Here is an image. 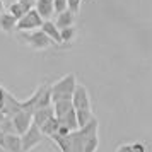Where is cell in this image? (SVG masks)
Masks as SVG:
<instances>
[{"label":"cell","mask_w":152,"mask_h":152,"mask_svg":"<svg viewBox=\"0 0 152 152\" xmlns=\"http://www.w3.org/2000/svg\"><path fill=\"white\" fill-rule=\"evenodd\" d=\"M97 126H99V121L96 118H92L89 123H86L80 128L70 132L74 151L75 152H96L97 151V147H99Z\"/></svg>","instance_id":"obj_1"},{"label":"cell","mask_w":152,"mask_h":152,"mask_svg":"<svg viewBox=\"0 0 152 152\" xmlns=\"http://www.w3.org/2000/svg\"><path fill=\"white\" fill-rule=\"evenodd\" d=\"M51 104V92H50V86H39L38 89L34 91V94L26 99V101H21V110L28 111V113H34L36 110L39 108H45V106H50Z\"/></svg>","instance_id":"obj_2"},{"label":"cell","mask_w":152,"mask_h":152,"mask_svg":"<svg viewBox=\"0 0 152 152\" xmlns=\"http://www.w3.org/2000/svg\"><path fill=\"white\" fill-rule=\"evenodd\" d=\"M77 86V79L74 74H67L63 75L60 80L50 86V92H51V103L58 101V99H72V92Z\"/></svg>","instance_id":"obj_3"},{"label":"cell","mask_w":152,"mask_h":152,"mask_svg":"<svg viewBox=\"0 0 152 152\" xmlns=\"http://www.w3.org/2000/svg\"><path fill=\"white\" fill-rule=\"evenodd\" d=\"M19 39L24 45H28L34 50H46L50 48L53 41L43 33L41 29H33V31H19Z\"/></svg>","instance_id":"obj_4"},{"label":"cell","mask_w":152,"mask_h":152,"mask_svg":"<svg viewBox=\"0 0 152 152\" xmlns=\"http://www.w3.org/2000/svg\"><path fill=\"white\" fill-rule=\"evenodd\" d=\"M45 140L43 132L39 130V126L36 123H31L29 128L24 133H21V145H22V152H31L34 147L41 144Z\"/></svg>","instance_id":"obj_5"},{"label":"cell","mask_w":152,"mask_h":152,"mask_svg":"<svg viewBox=\"0 0 152 152\" xmlns=\"http://www.w3.org/2000/svg\"><path fill=\"white\" fill-rule=\"evenodd\" d=\"M41 24H43V17L38 14L36 9L33 7V9H29L21 19H17L15 29H17V31H33V29H39Z\"/></svg>","instance_id":"obj_6"},{"label":"cell","mask_w":152,"mask_h":152,"mask_svg":"<svg viewBox=\"0 0 152 152\" xmlns=\"http://www.w3.org/2000/svg\"><path fill=\"white\" fill-rule=\"evenodd\" d=\"M72 104L75 110H91V97L86 86H82V84L75 86V89L72 92Z\"/></svg>","instance_id":"obj_7"},{"label":"cell","mask_w":152,"mask_h":152,"mask_svg":"<svg viewBox=\"0 0 152 152\" xmlns=\"http://www.w3.org/2000/svg\"><path fill=\"white\" fill-rule=\"evenodd\" d=\"M10 118H12L14 128H15V132H17L19 135L24 133V132L29 128V125L33 123V115L28 113V111H24V110H19L17 113H14Z\"/></svg>","instance_id":"obj_8"},{"label":"cell","mask_w":152,"mask_h":152,"mask_svg":"<svg viewBox=\"0 0 152 152\" xmlns=\"http://www.w3.org/2000/svg\"><path fill=\"white\" fill-rule=\"evenodd\" d=\"M39 29H41L43 33L48 36L53 43H56V45H63V43H62V36H60V29L56 28L55 21H51V19L43 21V24H41V28H39Z\"/></svg>","instance_id":"obj_9"},{"label":"cell","mask_w":152,"mask_h":152,"mask_svg":"<svg viewBox=\"0 0 152 152\" xmlns=\"http://www.w3.org/2000/svg\"><path fill=\"white\" fill-rule=\"evenodd\" d=\"M48 138H51L56 145H58V149L62 152H75L74 151V144H72V138H70V132L69 133H53V135H50Z\"/></svg>","instance_id":"obj_10"},{"label":"cell","mask_w":152,"mask_h":152,"mask_svg":"<svg viewBox=\"0 0 152 152\" xmlns=\"http://www.w3.org/2000/svg\"><path fill=\"white\" fill-rule=\"evenodd\" d=\"M36 12L43 17V21L51 19L55 14V9H53V0H36L34 4Z\"/></svg>","instance_id":"obj_11"},{"label":"cell","mask_w":152,"mask_h":152,"mask_svg":"<svg viewBox=\"0 0 152 152\" xmlns=\"http://www.w3.org/2000/svg\"><path fill=\"white\" fill-rule=\"evenodd\" d=\"M15 24H17V17H14L9 10L7 12H5V10L0 12V29H2L4 33H7V34L14 33L15 31Z\"/></svg>","instance_id":"obj_12"},{"label":"cell","mask_w":152,"mask_h":152,"mask_svg":"<svg viewBox=\"0 0 152 152\" xmlns=\"http://www.w3.org/2000/svg\"><path fill=\"white\" fill-rule=\"evenodd\" d=\"M74 22H75V15L70 12L69 9H65L62 12H58L56 14V28L58 29H63V28H69V26H74Z\"/></svg>","instance_id":"obj_13"},{"label":"cell","mask_w":152,"mask_h":152,"mask_svg":"<svg viewBox=\"0 0 152 152\" xmlns=\"http://www.w3.org/2000/svg\"><path fill=\"white\" fill-rule=\"evenodd\" d=\"M5 152H22L19 133H5Z\"/></svg>","instance_id":"obj_14"},{"label":"cell","mask_w":152,"mask_h":152,"mask_svg":"<svg viewBox=\"0 0 152 152\" xmlns=\"http://www.w3.org/2000/svg\"><path fill=\"white\" fill-rule=\"evenodd\" d=\"M58 126H60V123H58V120H56L55 115H53V116H50L48 120L39 126V130L43 132V135H45V137H50V135H53V133L58 132Z\"/></svg>","instance_id":"obj_15"},{"label":"cell","mask_w":152,"mask_h":152,"mask_svg":"<svg viewBox=\"0 0 152 152\" xmlns=\"http://www.w3.org/2000/svg\"><path fill=\"white\" fill-rule=\"evenodd\" d=\"M29 9H31V7H28L26 4H22L21 0H15L14 4H10V5H9V12L14 15V17L21 19L22 15H24V14L29 10Z\"/></svg>","instance_id":"obj_16"},{"label":"cell","mask_w":152,"mask_h":152,"mask_svg":"<svg viewBox=\"0 0 152 152\" xmlns=\"http://www.w3.org/2000/svg\"><path fill=\"white\" fill-rule=\"evenodd\" d=\"M75 116H77L79 128H80L86 123H89L91 120L94 118V115H92V110H75Z\"/></svg>","instance_id":"obj_17"},{"label":"cell","mask_w":152,"mask_h":152,"mask_svg":"<svg viewBox=\"0 0 152 152\" xmlns=\"http://www.w3.org/2000/svg\"><path fill=\"white\" fill-rule=\"evenodd\" d=\"M60 36H62V43H70L75 38V28L74 26H69V28L60 29Z\"/></svg>","instance_id":"obj_18"},{"label":"cell","mask_w":152,"mask_h":152,"mask_svg":"<svg viewBox=\"0 0 152 152\" xmlns=\"http://www.w3.org/2000/svg\"><path fill=\"white\" fill-rule=\"evenodd\" d=\"M80 7H82V0H67V9L74 15H77L80 12Z\"/></svg>","instance_id":"obj_19"},{"label":"cell","mask_w":152,"mask_h":152,"mask_svg":"<svg viewBox=\"0 0 152 152\" xmlns=\"http://www.w3.org/2000/svg\"><path fill=\"white\" fill-rule=\"evenodd\" d=\"M53 9H55V14L65 10L67 9V0H53Z\"/></svg>","instance_id":"obj_20"},{"label":"cell","mask_w":152,"mask_h":152,"mask_svg":"<svg viewBox=\"0 0 152 152\" xmlns=\"http://www.w3.org/2000/svg\"><path fill=\"white\" fill-rule=\"evenodd\" d=\"M132 152H147V147H145V144H142V142H137V144H132Z\"/></svg>","instance_id":"obj_21"},{"label":"cell","mask_w":152,"mask_h":152,"mask_svg":"<svg viewBox=\"0 0 152 152\" xmlns=\"http://www.w3.org/2000/svg\"><path fill=\"white\" fill-rule=\"evenodd\" d=\"M5 96H7V91L0 86V110H2V108H4V104H5Z\"/></svg>","instance_id":"obj_22"},{"label":"cell","mask_w":152,"mask_h":152,"mask_svg":"<svg viewBox=\"0 0 152 152\" xmlns=\"http://www.w3.org/2000/svg\"><path fill=\"white\" fill-rule=\"evenodd\" d=\"M0 149L5 151V133L0 130Z\"/></svg>","instance_id":"obj_23"},{"label":"cell","mask_w":152,"mask_h":152,"mask_svg":"<svg viewBox=\"0 0 152 152\" xmlns=\"http://www.w3.org/2000/svg\"><path fill=\"white\" fill-rule=\"evenodd\" d=\"M116 152H132V147H130V145H121Z\"/></svg>","instance_id":"obj_24"},{"label":"cell","mask_w":152,"mask_h":152,"mask_svg":"<svg viewBox=\"0 0 152 152\" xmlns=\"http://www.w3.org/2000/svg\"><path fill=\"white\" fill-rule=\"evenodd\" d=\"M22 4H26V5H28V7H34V4H36V0H21Z\"/></svg>","instance_id":"obj_25"},{"label":"cell","mask_w":152,"mask_h":152,"mask_svg":"<svg viewBox=\"0 0 152 152\" xmlns=\"http://www.w3.org/2000/svg\"><path fill=\"white\" fill-rule=\"evenodd\" d=\"M4 10V0H0V12Z\"/></svg>","instance_id":"obj_26"}]
</instances>
